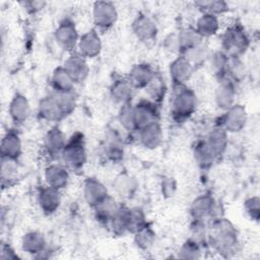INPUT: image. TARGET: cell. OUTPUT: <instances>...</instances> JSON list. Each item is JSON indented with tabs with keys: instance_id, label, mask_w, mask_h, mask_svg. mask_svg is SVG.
Returning a JSON list of instances; mask_svg holds the SVG:
<instances>
[{
	"instance_id": "obj_1",
	"label": "cell",
	"mask_w": 260,
	"mask_h": 260,
	"mask_svg": "<svg viewBox=\"0 0 260 260\" xmlns=\"http://www.w3.org/2000/svg\"><path fill=\"white\" fill-rule=\"evenodd\" d=\"M210 242L218 253L228 255L234 252L238 244V237L233 223L222 217L214 219L211 226Z\"/></svg>"
},
{
	"instance_id": "obj_2",
	"label": "cell",
	"mask_w": 260,
	"mask_h": 260,
	"mask_svg": "<svg viewBox=\"0 0 260 260\" xmlns=\"http://www.w3.org/2000/svg\"><path fill=\"white\" fill-rule=\"evenodd\" d=\"M173 102L172 115L178 122H183L193 115L197 107V98L195 92L185 85L177 86Z\"/></svg>"
},
{
	"instance_id": "obj_3",
	"label": "cell",
	"mask_w": 260,
	"mask_h": 260,
	"mask_svg": "<svg viewBox=\"0 0 260 260\" xmlns=\"http://www.w3.org/2000/svg\"><path fill=\"white\" fill-rule=\"evenodd\" d=\"M249 45V37L240 24L230 26L222 35V52H224L229 57L240 58V56L246 52Z\"/></svg>"
},
{
	"instance_id": "obj_4",
	"label": "cell",
	"mask_w": 260,
	"mask_h": 260,
	"mask_svg": "<svg viewBox=\"0 0 260 260\" xmlns=\"http://www.w3.org/2000/svg\"><path fill=\"white\" fill-rule=\"evenodd\" d=\"M60 156L67 167L73 170L81 169L86 162V150L83 135L78 132L73 134L71 138L67 140Z\"/></svg>"
},
{
	"instance_id": "obj_5",
	"label": "cell",
	"mask_w": 260,
	"mask_h": 260,
	"mask_svg": "<svg viewBox=\"0 0 260 260\" xmlns=\"http://www.w3.org/2000/svg\"><path fill=\"white\" fill-rule=\"evenodd\" d=\"M218 205L214 198L209 194H204L198 196L191 204L190 212L193 220H202L213 218L216 219L220 217L217 213Z\"/></svg>"
},
{
	"instance_id": "obj_6",
	"label": "cell",
	"mask_w": 260,
	"mask_h": 260,
	"mask_svg": "<svg viewBox=\"0 0 260 260\" xmlns=\"http://www.w3.org/2000/svg\"><path fill=\"white\" fill-rule=\"evenodd\" d=\"M92 19L99 28L108 29L112 27L118 19L116 6L108 1L94 2L92 6Z\"/></svg>"
},
{
	"instance_id": "obj_7",
	"label": "cell",
	"mask_w": 260,
	"mask_h": 260,
	"mask_svg": "<svg viewBox=\"0 0 260 260\" xmlns=\"http://www.w3.org/2000/svg\"><path fill=\"white\" fill-rule=\"evenodd\" d=\"M54 38L62 49L71 51L77 47L80 36L78 35L74 22L69 18H65L56 27L54 31Z\"/></svg>"
},
{
	"instance_id": "obj_8",
	"label": "cell",
	"mask_w": 260,
	"mask_h": 260,
	"mask_svg": "<svg viewBox=\"0 0 260 260\" xmlns=\"http://www.w3.org/2000/svg\"><path fill=\"white\" fill-rule=\"evenodd\" d=\"M133 118L135 131L158 121L157 105L151 101H141L133 106Z\"/></svg>"
},
{
	"instance_id": "obj_9",
	"label": "cell",
	"mask_w": 260,
	"mask_h": 260,
	"mask_svg": "<svg viewBox=\"0 0 260 260\" xmlns=\"http://www.w3.org/2000/svg\"><path fill=\"white\" fill-rule=\"evenodd\" d=\"M247 119L246 109L242 105L234 104L231 108L225 110L220 126H222L228 133H237L244 129Z\"/></svg>"
},
{
	"instance_id": "obj_10",
	"label": "cell",
	"mask_w": 260,
	"mask_h": 260,
	"mask_svg": "<svg viewBox=\"0 0 260 260\" xmlns=\"http://www.w3.org/2000/svg\"><path fill=\"white\" fill-rule=\"evenodd\" d=\"M63 67L74 83H80L84 81L89 72L86 58L81 56L78 52L72 53L65 60Z\"/></svg>"
},
{
	"instance_id": "obj_11",
	"label": "cell",
	"mask_w": 260,
	"mask_h": 260,
	"mask_svg": "<svg viewBox=\"0 0 260 260\" xmlns=\"http://www.w3.org/2000/svg\"><path fill=\"white\" fill-rule=\"evenodd\" d=\"M194 68L195 67L183 55H181L170 63V77L176 86L184 85V83L192 76Z\"/></svg>"
},
{
	"instance_id": "obj_12",
	"label": "cell",
	"mask_w": 260,
	"mask_h": 260,
	"mask_svg": "<svg viewBox=\"0 0 260 260\" xmlns=\"http://www.w3.org/2000/svg\"><path fill=\"white\" fill-rule=\"evenodd\" d=\"M1 158H7L11 160H17L22 152L21 139L18 132L14 129L7 130L4 134L1 145Z\"/></svg>"
},
{
	"instance_id": "obj_13",
	"label": "cell",
	"mask_w": 260,
	"mask_h": 260,
	"mask_svg": "<svg viewBox=\"0 0 260 260\" xmlns=\"http://www.w3.org/2000/svg\"><path fill=\"white\" fill-rule=\"evenodd\" d=\"M132 31L135 37L144 43L151 42L157 35L155 22L146 14H139L132 22Z\"/></svg>"
},
{
	"instance_id": "obj_14",
	"label": "cell",
	"mask_w": 260,
	"mask_h": 260,
	"mask_svg": "<svg viewBox=\"0 0 260 260\" xmlns=\"http://www.w3.org/2000/svg\"><path fill=\"white\" fill-rule=\"evenodd\" d=\"M109 196L105 185L95 178H87L83 184V197L86 203L94 208Z\"/></svg>"
},
{
	"instance_id": "obj_15",
	"label": "cell",
	"mask_w": 260,
	"mask_h": 260,
	"mask_svg": "<svg viewBox=\"0 0 260 260\" xmlns=\"http://www.w3.org/2000/svg\"><path fill=\"white\" fill-rule=\"evenodd\" d=\"M78 53L84 58H94L102 51V41L95 29H90L80 36L78 44Z\"/></svg>"
},
{
	"instance_id": "obj_16",
	"label": "cell",
	"mask_w": 260,
	"mask_h": 260,
	"mask_svg": "<svg viewBox=\"0 0 260 260\" xmlns=\"http://www.w3.org/2000/svg\"><path fill=\"white\" fill-rule=\"evenodd\" d=\"M38 203L45 214L54 213L60 206V190L51 186H43L38 191Z\"/></svg>"
},
{
	"instance_id": "obj_17",
	"label": "cell",
	"mask_w": 260,
	"mask_h": 260,
	"mask_svg": "<svg viewBox=\"0 0 260 260\" xmlns=\"http://www.w3.org/2000/svg\"><path fill=\"white\" fill-rule=\"evenodd\" d=\"M38 114L41 119L48 122H58L65 118L57 102L55 93L46 95L39 102Z\"/></svg>"
},
{
	"instance_id": "obj_18",
	"label": "cell",
	"mask_w": 260,
	"mask_h": 260,
	"mask_svg": "<svg viewBox=\"0 0 260 260\" xmlns=\"http://www.w3.org/2000/svg\"><path fill=\"white\" fill-rule=\"evenodd\" d=\"M66 142V136L58 126L51 127L44 137V147L50 156H60Z\"/></svg>"
},
{
	"instance_id": "obj_19",
	"label": "cell",
	"mask_w": 260,
	"mask_h": 260,
	"mask_svg": "<svg viewBox=\"0 0 260 260\" xmlns=\"http://www.w3.org/2000/svg\"><path fill=\"white\" fill-rule=\"evenodd\" d=\"M236 88L235 82L228 78L219 79L218 85L215 89L214 100L216 106L221 110H228L235 104Z\"/></svg>"
},
{
	"instance_id": "obj_20",
	"label": "cell",
	"mask_w": 260,
	"mask_h": 260,
	"mask_svg": "<svg viewBox=\"0 0 260 260\" xmlns=\"http://www.w3.org/2000/svg\"><path fill=\"white\" fill-rule=\"evenodd\" d=\"M8 113L15 124L24 123L30 115V106L26 96L20 92H16L9 103Z\"/></svg>"
},
{
	"instance_id": "obj_21",
	"label": "cell",
	"mask_w": 260,
	"mask_h": 260,
	"mask_svg": "<svg viewBox=\"0 0 260 260\" xmlns=\"http://www.w3.org/2000/svg\"><path fill=\"white\" fill-rule=\"evenodd\" d=\"M155 74V71L149 64L139 63L131 68L128 79L134 88H145Z\"/></svg>"
},
{
	"instance_id": "obj_22",
	"label": "cell",
	"mask_w": 260,
	"mask_h": 260,
	"mask_svg": "<svg viewBox=\"0 0 260 260\" xmlns=\"http://www.w3.org/2000/svg\"><path fill=\"white\" fill-rule=\"evenodd\" d=\"M45 180L48 186L57 190L65 188L69 181V173L61 165H50L45 169Z\"/></svg>"
},
{
	"instance_id": "obj_23",
	"label": "cell",
	"mask_w": 260,
	"mask_h": 260,
	"mask_svg": "<svg viewBox=\"0 0 260 260\" xmlns=\"http://www.w3.org/2000/svg\"><path fill=\"white\" fill-rule=\"evenodd\" d=\"M138 134L141 144L148 149H154L158 147L162 141V131L158 121L140 129Z\"/></svg>"
},
{
	"instance_id": "obj_24",
	"label": "cell",
	"mask_w": 260,
	"mask_h": 260,
	"mask_svg": "<svg viewBox=\"0 0 260 260\" xmlns=\"http://www.w3.org/2000/svg\"><path fill=\"white\" fill-rule=\"evenodd\" d=\"M134 89V86L128 78H118L112 83L110 91L112 99L116 103L124 105L131 103Z\"/></svg>"
},
{
	"instance_id": "obj_25",
	"label": "cell",
	"mask_w": 260,
	"mask_h": 260,
	"mask_svg": "<svg viewBox=\"0 0 260 260\" xmlns=\"http://www.w3.org/2000/svg\"><path fill=\"white\" fill-rule=\"evenodd\" d=\"M21 249L31 255H38L45 251L46 240L42 233L40 232H28L21 240Z\"/></svg>"
},
{
	"instance_id": "obj_26",
	"label": "cell",
	"mask_w": 260,
	"mask_h": 260,
	"mask_svg": "<svg viewBox=\"0 0 260 260\" xmlns=\"http://www.w3.org/2000/svg\"><path fill=\"white\" fill-rule=\"evenodd\" d=\"M194 159L202 170H207L212 167L215 158L217 157L213 150L210 148L206 140L199 141L194 146Z\"/></svg>"
},
{
	"instance_id": "obj_27",
	"label": "cell",
	"mask_w": 260,
	"mask_h": 260,
	"mask_svg": "<svg viewBox=\"0 0 260 260\" xmlns=\"http://www.w3.org/2000/svg\"><path fill=\"white\" fill-rule=\"evenodd\" d=\"M179 52H185L194 49L203 44V38L196 31L195 28H184L177 34Z\"/></svg>"
},
{
	"instance_id": "obj_28",
	"label": "cell",
	"mask_w": 260,
	"mask_h": 260,
	"mask_svg": "<svg viewBox=\"0 0 260 260\" xmlns=\"http://www.w3.org/2000/svg\"><path fill=\"white\" fill-rule=\"evenodd\" d=\"M131 208L126 206H119L109 224L114 234L121 236L130 230Z\"/></svg>"
},
{
	"instance_id": "obj_29",
	"label": "cell",
	"mask_w": 260,
	"mask_h": 260,
	"mask_svg": "<svg viewBox=\"0 0 260 260\" xmlns=\"http://www.w3.org/2000/svg\"><path fill=\"white\" fill-rule=\"evenodd\" d=\"M206 142L213 150L216 156L222 154L228 146V132L222 126H217L213 128L207 135Z\"/></svg>"
},
{
	"instance_id": "obj_30",
	"label": "cell",
	"mask_w": 260,
	"mask_h": 260,
	"mask_svg": "<svg viewBox=\"0 0 260 260\" xmlns=\"http://www.w3.org/2000/svg\"><path fill=\"white\" fill-rule=\"evenodd\" d=\"M219 28V21L218 17L209 14V13H202V15L197 19L196 22V31L204 39L214 36Z\"/></svg>"
},
{
	"instance_id": "obj_31",
	"label": "cell",
	"mask_w": 260,
	"mask_h": 260,
	"mask_svg": "<svg viewBox=\"0 0 260 260\" xmlns=\"http://www.w3.org/2000/svg\"><path fill=\"white\" fill-rule=\"evenodd\" d=\"M51 84L55 92H67L72 91L74 87V82L64 69L63 66L57 67L52 74Z\"/></svg>"
},
{
	"instance_id": "obj_32",
	"label": "cell",
	"mask_w": 260,
	"mask_h": 260,
	"mask_svg": "<svg viewBox=\"0 0 260 260\" xmlns=\"http://www.w3.org/2000/svg\"><path fill=\"white\" fill-rule=\"evenodd\" d=\"M113 186L119 196L130 198L137 188V183L134 178L128 174H120L113 183Z\"/></svg>"
},
{
	"instance_id": "obj_33",
	"label": "cell",
	"mask_w": 260,
	"mask_h": 260,
	"mask_svg": "<svg viewBox=\"0 0 260 260\" xmlns=\"http://www.w3.org/2000/svg\"><path fill=\"white\" fill-rule=\"evenodd\" d=\"M118 207L119 205L117 204L116 200L109 195L104 201L94 207L96 219L103 223L109 224Z\"/></svg>"
},
{
	"instance_id": "obj_34",
	"label": "cell",
	"mask_w": 260,
	"mask_h": 260,
	"mask_svg": "<svg viewBox=\"0 0 260 260\" xmlns=\"http://www.w3.org/2000/svg\"><path fill=\"white\" fill-rule=\"evenodd\" d=\"M145 90L151 102H153L156 105L161 103L167 92V84L164 80V77L156 73L152 80L145 87Z\"/></svg>"
},
{
	"instance_id": "obj_35",
	"label": "cell",
	"mask_w": 260,
	"mask_h": 260,
	"mask_svg": "<svg viewBox=\"0 0 260 260\" xmlns=\"http://www.w3.org/2000/svg\"><path fill=\"white\" fill-rule=\"evenodd\" d=\"M105 153L107 157L114 162H118L123 158L124 149H123L122 141L117 135L114 134L110 137L105 147Z\"/></svg>"
},
{
	"instance_id": "obj_36",
	"label": "cell",
	"mask_w": 260,
	"mask_h": 260,
	"mask_svg": "<svg viewBox=\"0 0 260 260\" xmlns=\"http://www.w3.org/2000/svg\"><path fill=\"white\" fill-rule=\"evenodd\" d=\"M195 5L202 11V13H209L215 16L229 10V5L224 1H197L195 2Z\"/></svg>"
},
{
	"instance_id": "obj_37",
	"label": "cell",
	"mask_w": 260,
	"mask_h": 260,
	"mask_svg": "<svg viewBox=\"0 0 260 260\" xmlns=\"http://www.w3.org/2000/svg\"><path fill=\"white\" fill-rule=\"evenodd\" d=\"M55 95L63 115L65 117L70 115L76 107V95L73 90L67 92H55Z\"/></svg>"
},
{
	"instance_id": "obj_38",
	"label": "cell",
	"mask_w": 260,
	"mask_h": 260,
	"mask_svg": "<svg viewBox=\"0 0 260 260\" xmlns=\"http://www.w3.org/2000/svg\"><path fill=\"white\" fill-rule=\"evenodd\" d=\"M134 235L135 243L140 249L149 248L152 245L155 237L154 231L147 223L139 229L137 232H135Z\"/></svg>"
},
{
	"instance_id": "obj_39",
	"label": "cell",
	"mask_w": 260,
	"mask_h": 260,
	"mask_svg": "<svg viewBox=\"0 0 260 260\" xmlns=\"http://www.w3.org/2000/svg\"><path fill=\"white\" fill-rule=\"evenodd\" d=\"M118 120L121 126L127 131H135L134 118H133V106L131 103L121 105L118 113Z\"/></svg>"
},
{
	"instance_id": "obj_40",
	"label": "cell",
	"mask_w": 260,
	"mask_h": 260,
	"mask_svg": "<svg viewBox=\"0 0 260 260\" xmlns=\"http://www.w3.org/2000/svg\"><path fill=\"white\" fill-rule=\"evenodd\" d=\"M229 56L222 52V51H217L215 53H213L210 56V65L212 70L214 71V73L216 75H218L219 79L221 77H223L224 73H225V69L228 66V62H229Z\"/></svg>"
},
{
	"instance_id": "obj_41",
	"label": "cell",
	"mask_w": 260,
	"mask_h": 260,
	"mask_svg": "<svg viewBox=\"0 0 260 260\" xmlns=\"http://www.w3.org/2000/svg\"><path fill=\"white\" fill-rule=\"evenodd\" d=\"M201 245L194 241L193 239H190L186 241L180 251H179V257L184 259H197L201 257Z\"/></svg>"
},
{
	"instance_id": "obj_42",
	"label": "cell",
	"mask_w": 260,
	"mask_h": 260,
	"mask_svg": "<svg viewBox=\"0 0 260 260\" xmlns=\"http://www.w3.org/2000/svg\"><path fill=\"white\" fill-rule=\"evenodd\" d=\"M182 55L195 67L196 65H199L202 62H204L205 58L207 57V51H206V48L202 44L194 49H191V50L185 52Z\"/></svg>"
},
{
	"instance_id": "obj_43",
	"label": "cell",
	"mask_w": 260,
	"mask_h": 260,
	"mask_svg": "<svg viewBox=\"0 0 260 260\" xmlns=\"http://www.w3.org/2000/svg\"><path fill=\"white\" fill-rule=\"evenodd\" d=\"M146 224V219L144 212L138 208H131V216H130V230L129 233H135L143 225Z\"/></svg>"
},
{
	"instance_id": "obj_44",
	"label": "cell",
	"mask_w": 260,
	"mask_h": 260,
	"mask_svg": "<svg viewBox=\"0 0 260 260\" xmlns=\"http://www.w3.org/2000/svg\"><path fill=\"white\" fill-rule=\"evenodd\" d=\"M259 204H260V200H259L258 196L250 197L244 203V207H245L247 214L250 216L251 219L256 220V221L259 219V215H260Z\"/></svg>"
},
{
	"instance_id": "obj_45",
	"label": "cell",
	"mask_w": 260,
	"mask_h": 260,
	"mask_svg": "<svg viewBox=\"0 0 260 260\" xmlns=\"http://www.w3.org/2000/svg\"><path fill=\"white\" fill-rule=\"evenodd\" d=\"M176 191V182L173 178H165L161 181V193L166 197H172Z\"/></svg>"
},
{
	"instance_id": "obj_46",
	"label": "cell",
	"mask_w": 260,
	"mask_h": 260,
	"mask_svg": "<svg viewBox=\"0 0 260 260\" xmlns=\"http://www.w3.org/2000/svg\"><path fill=\"white\" fill-rule=\"evenodd\" d=\"M23 5L27 11H29L30 13H35V12L42 10L44 8V6L46 5V2H44V1H24Z\"/></svg>"
},
{
	"instance_id": "obj_47",
	"label": "cell",
	"mask_w": 260,
	"mask_h": 260,
	"mask_svg": "<svg viewBox=\"0 0 260 260\" xmlns=\"http://www.w3.org/2000/svg\"><path fill=\"white\" fill-rule=\"evenodd\" d=\"M0 258L1 259H15V258H17V255L8 244H2Z\"/></svg>"
}]
</instances>
